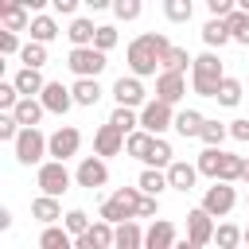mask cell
Here are the masks:
<instances>
[{"mask_svg": "<svg viewBox=\"0 0 249 249\" xmlns=\"http://www.w3.org/2000/svg\"><path fill=\"white\" fill-rule=\"evenodd\" d=\"M167 51H171V43H167L163 31H144V35H136V39L128 43V51H124L132 78H152L156 70H163Z\"/></svg>", "mask_w": 249, "mask_h": 249, "instance_id": "cell-1", "label": "cell"}, {"mask_svg": "<svg viewBox=\"0 0 249 249\" xmlns=\"http://www.w3.org/2000/svg\"><path fill=\"white\" fill-rule=\"evenodd\" d=\"M222 78H226V74H222V58H218L214 51H206V54L195 58V66H191V86H195L198 97H218Z\"/></svg>", "mask_w": 249, "mask_h": 249, "instance_id": "cell-2", "label": "cell"}, {"mask_svg": "<svg viewBox=\"0 0 249 249\" xmlns=\"http://www.w3.org/2000/svg\"><path fill=\"white\" fill-rule=\"evenodd\" d=\"M12 148H16V160H19L23 167H31V163L43 167V156H51V136H43L39 128H23Z\"/></svg>", "mask_w": 249, "mask_h": 249, "instance_id": "cell-3", "label": "cell"}, {"mask_svg": "<svg viewBox=\"0 0 249 249\" xmlns=\"http://www.w3.org/2000/svg\"><path fill=\"white\" fill-rule=\"evenodd\" d=\"M35 179H39V191H43L47 198H58V195L70 191V171H66V163H58V160H47Z\"/></svg>", "mask_w": 249, "mask_h": 249, "instance_id": "cell-4", "label": "cell"}, {"mask_svg": "<svg viewBox=\"0 0 249 249\" xmlns=\"http://www.w3.org/2000/svg\"><path fill=\"white\" fill-rule=\"evenodd\" d=\"M66 66H70L78 78H97L109 62H105V54H101L97 47H74L70 58H66Z\"/></svg>", "mask_w": 249, "mask_h": 249, "instance_id": "cell-5", "label": "cell"}, {"mask_svg": "<svg viewBox=\"0 0 249 249\" xmlns=\"http://www.w3.org/2000/svg\"><path fill=\"white\" fill-rule=\"evenodd\" d=\"M233 206H237V191H233V183H214V187H206V195H202V210H206L210 218H226Z\"/></svg>", "mask_w": 249, "mask_h": 249, "instance_id": "cell-6", "label": "cell"}, {"mask_svg": "<svg viewBox=\"0 0 249 249\" xmlns=\"http://www.w3.org/2000/svg\"><path fill=\"white\" fill-rule=\"evenodd\" d=\"M140 128H144L148 136H160V132L175 128V113H171V105H163V101H148V105L140 109Z\"/></svg>", "mask_w": 249, "mask_h": 249, "instance_id": "cell-7", "label": "cell"}, {"mask_svg": "<svg viewBox=\"0 0 249 249\" xmlns=\"http://www.w3.org/2000/svg\"><path fill=\"white\" fill-rule=\"evenodd\" d=\"M214 218L202 210V206H195V210H187V241L195 245V249H206L210 241H214Z\"/></svg>", "mask_w": 249, "mask_h": 249, "instance_id": "cell-8", "label": "cell"}, {"mask_svg": "<svg viewBox=\"0 0 249 249\" xmlns=\"http://www.w3.org/2000/svg\"><path fill=\"white\" fill-rule=\"evenodd\" d=\"M78 148H82V132L74 124H62V128L51 132V160L66 163L70 156H78Z\"/></svg>", "mask_w": 249, "mask_h": 249, "instance_id": "cell-9", "label": "cell"}, {"mask_svg": "<svg viewBox=\"0 0 249 249\" xmlns=\"http://www.w3.org/2000/svg\"><path fill=\"white\" fill-rule=\"evenodd\" d=\"M74 183L86 187V191L105 187V183H109V167H105V160H101V156H86V160L78 163V171H74Z\"/></svg>", "mask_w": 249, "mask_h": 249, "instance_id": "cell-10", "label": "cell"}, {"mask_svg": "<svg viewBox=\"0 0 249 249\" xmlns=\"http://www.w3.org/2000/svg\"><path fill=\"white\" fill-rule=\"evenodd\" d=\"M113 97H117L121 109H144V105H148V101H144V82L132 78V74H128V78L121 74V78L113 82Z\"/></svg>", "mask_w": 249, "mask_h": 249, "instance_id": "cell-11", "label": "cell"}, {"mask_svg": "<svg viewBox=\"0 0 249 249\" xmlns=\"http://www.w3.org/2000/svg\"><path fill=\"white\" fill-rule=\"evenodd\" d=\"M183 93H187V78L183 74H156V101H163V105H175V101H183Z\"/></svg>", "mask_w": 249, "mask_h": 249, "instance_id": "cell-12", "label": "cell"}, {"mask_svg": "<svg viewBox=\"0 0 249 249\" xmlns=\"http://www.w3.org/2000/svg\"><path fill=\"white\" fill-rule=\"evenodd\" d=\"M39 101H43V109L47 113H70V105H74V93H70V86H62V82H47V89L39 93Z\"/></svg>", "mask_w": 249, "mask_h": 249, "instance_id": "cell-13", "label": "cell"}, {"mask_svg": "<svg viewBox=\"0 0 249 249\" xmlns=\"http://www.w3.org/2000/svg\"><path fill=\"white\" fill-rule=\"evenodd\" d=\"M124 140H128V136H124V132H117V128L105 121V124L93 132V152H97L101 160H105V156H121V152H124Z\"/></svg>", "mask_w": 249, "mask_h": 249, "instance_id": "cell-14", "label": "cell"}, {"mask_svg": "<svg viewBox=\"0 0 249 249\" xmlns=\"http://www.w3.org/2000/svg\"><path fill=\"white\" fill-rule=\"evenodd\" d=\"M175 241H179V233H175V222H167V218H156L152 230L144 233V249H175Z\"/></svg>", "mask_w": 249, "mask_h": 249, "instance_id": "cell-15", "label": "cell"}, {"mask_svg": "<svg viewBox=\"0 0 249 249\" xmlns=\"http://www.w3.org/2000/svg\"><path fill=\"white\" fill-rule=\"evenodd\" d=\"M0 23H4V31H27L31 27V16H27V4L23 0H8V4H0Z\"/></svg>", "mask_w": 249, "mask_h": 249, "instance_id": "cell-16", "label": "cell"}, {"mask_svg": "<svg viewBox=\"0 0 249 249\" xmlns=\"http://www.w3.org/2000/svg\"><path fill=\"white\" fill-rule=\"evenodd\" d=\"M195 179H198V167L195 163H187V160H175L171 167H167V183L175 187V191H195Z\"/></svg>", "mask_w": 249, "mask_h": 249, "instance_id": "cell-17", "label": "cell"}, {"mask_svg": "<svg viewBox=\"0 0 249 249\" xmlns=\"http://www.w3.org/2000/svg\"><path fill=\"white\" fill-rule=\"evenodd\" d=\"M31 218H39L43 226H54V222H58V218H66V214H62V202H58V198L39 195V198H31Z\"/></svg>", "mask_w": 249, "mask_h": 249, "instance_id": "cell-18", "label": "cell"}, {"mask_svg": "<svg viewBox=\"0 0 249 249\" xmlns=\"http://www.w3.org/2000/svg\"><path fill=\"white\" fill-rule=\"evenodd\" d=\"M70 93H74V105H97L101 101V82L97 78H78L74 86H70Z\"/></svg>", "mask_w": 249, "mask_h": 249, "instance_id": "cell-19", "label": "cell"}, {"mask_svg": "<svg viewBox=\"0 0 249 249\" xmlns=\"http://www.w3.org/2000/svg\"><path fill=\"white\" fill-rule=\"evenodd\" d=\"M43 113H47V109H43V101H39V97H23V101L12 109V117L19 121V128H35Z\"/></svg>", "mask_w": 249, "mask_h": 249, "instance_id": "cell-20", "label": "cell"}, {"mask_svg": "<svg viewBox=\"0 0 249 249\" xmlns=\"http://www.w3.org/2000/svg\"><path fill=\"white\" fill-rule=\"evenodd\" d=\"M136 187H140V191H144L148 198H160V195H163V191H167L171 183H167V171L144 167V171H140V179H136Z\"/></svg>", "mask_w": 249, "mask_h": 249, "instance_id": "cell-21", "label": "cell"}, {"mask_svg": "<svg viewBox=\"0 0 249 249\" xmlns=\"http://www.w3.org/2000/svg\"><path fill=\"white\" fill-rule=\"evenodd\" d=\"M66 39L74 43V47H93V39H97V27H93V19H70V27H66Z\"/></svg>", "mask_w": 249, "mask_h": 249, "instance_id": "cell-22", "label": "cell"}, {"mask_svg": "<svg viewBox=\"0 0 249 249\" xmlns=\"http://www.w3.org/2000/svg\"><path fill=\"white\" fill-rule=\"evenodd\" d=\"M12 86L19 89V97H35V93H43V89H47L43 74H39V70H27V66H23V70L12 78Z\"/></svg>", "mask_w": 249, "mask_h": 249, "instance_id": "cell-23", "label": "cell"}, {"mask_svg": "<svg viewBox=\"0 0 249 249\" xmlns=\"http://www.w3.org/2000/svg\"><path fill=\"white\" fill-rule=\"evenodd\" d=\"M109 198H113V202L124 210V218L132 222V218H136V210H140V202H144V191H140V187H121V191H113Z\"/></svg>", "mask_w": 249, "mask_h": 249, "instance_id": "cell-24", "label": "cell"}, {"mask_svg": "<svg viewBox=\"0 0 249 249\" xmlns=\"http://www.w3.org/2000/svg\"><path fill=\"white\" fill-rule=\"evenodd\" d=\"M202 124H206V117H202L198 109L175 113V132H179V136H202Z\"/></svg>", "mask_w": 249, "mask_h": 249, "instance_id": "cell-25", "label": "cell"}, {"mask_svg": "<svg viewBox=\"0 0 249 249\" xmlns=\"http://www.w3.org/2000/svg\"><path fill=\"white\" fill-rule=\"evenodd\" d=\"M39 249H74V237L62 226H43L39 233Z\"/></svg>", "mask_w": 249, "mask_h": 249, "instance_id": "cell-26", "label": "cell"}, {"mask_svg": "<svg viewBox=\"0 0 249 249\" xmlns=\"http://www.w3.org/2000/svg\"><path fill=\"white\" fill-rule=\"evenodd\" d=\"M27 31H31V43H43V47H47V43L58 35V23H54L51 16H31V27H27Z\"/></svg>", "mask_w": 249, "mask_h": 249, "instance_id": "cell-27", "label": "cell"}, {"mask_svg": "<svg viewBox=\"0 0 249 249\" xmlns=\"http://www.w3.org/2000/svg\"><path fill=\"white\" fill-rule=\"evenodd\" d=\"M109 124H113L117 132H124V136H132V132L140 128V113H136V109H121V105H117V109L109 113Z\"/></svg>", "mask_w": 249, "mask_h": 249, "instance_id": "cell-28", "label": "cell"}, {"mask_svg": "<svg viewBox=\"0 0 249 249\" xmlns=\"http://www.w3.org/2000/svg\"><path fill=\"white\" fill-rule=\"evenodd\" d=\"M152 144H156V136H148L144 128H136V132L124 140V152H128L132 160H148V156H152Z\"/></svg>", "mask_w": 249, "mask_h": 249, "instance_id": "cell-29", "label": "cell"}, {"mask_svg": "<svg viewBox=\"0 0 249 249\" xmlns=\"http://www.w3.org/2000/svg\"><path fill=\"white\" fill-rule=\"evenodd\" d=\"M222 160H226V152L222 148H202V156H198V175H210L214 183H218V171H222Z\"/></svg>", "mask_w": 249, "mask_h": 249, "instance_id": "cell-30", "label": "cell"}, {"mask_svg": "<svg viewBox=\"0 0 249 249\" xmlns=\"http://www.w3.org/2000/svg\"><path fill=\"white\" fill-rule=\"evenodd\" d=\"M241 241H245V230H237L233 222H222L214 230V245L218 249H241Z\"/></svg>", "mask_w": 249, "mask_h": 249, "instance_id": "cell-31", "label": "cell"}, {"mask_svg": "<svg viewBox=\"0 0 249 249\" xmlns=\"http://www.w3.org/2000/svg\"><path fill=\"white\" fill-rule=\"evenodd\" d=\"M113 249H144V230L136 222H124L117 226V245Z\"/></svg>", "mask_w": 249, "mask_h": 249, "instance_id": "cell-32", "label": "cell"}, {"mask_svg": "<svg viewBox=\"0 0 249 249\" xmlns=\"http://www.w3.org/2000/svg\"><path fill=\"white\" fill-rule=\"evenodd\" d=\"M202 43L214 51V47H226L230 43V31H226V19H206L202 23Z\"/></svg>", "mask_w": 249, "mask_h": 249, "instance_id": "cell-33", "label": "cell"}, {"mask_svg": "<svg viewBox=\"0 0 249 249\" xmlns=\"http://www.w3.org/2000/svg\"><path fill=\"white\" fill-rule=\"evenodd\" d=\"M89 226H93V222H89V214H86V210H66V218H62V230H66L74 241H78V237H86V233H89Z\"/></svg>", "mask_w": 249, "mask_h": 249, "instance_id": "cell-34", "label": "cell"}, {"mask_svg": "<svg viewBox=\"0 0 249 249\" xmlns=\"http://www.w3.org/2000/svg\"><path fill=\"white\" fill-rule=\"evenodd\" d=\"M226 31H230V39L233 43H241V47H249V16L237 8L230 19H226Z\"/></svg>", "mask_w": 249, "mask_h": 249, "instance_id": "cell-35", "label": "cell"}, {"mask_svg": "<svg viewBox=\"0 0 249 249\" xmlns=\"http://www.w3.org/2000/svg\"><path fill=\"white\" fill-rule=\"evenodd\" d=\"M19 62H23L27 70H43V66H47V47H43V43H23Z\"/></svg>", "mask_w": 249, "mask_h": 249, "instance_id": "cell-36", "label": "cell"}, {"mask_svg": "<svg viewBox=\"0 0 249 249\" xmlns=\"http://www.w3.org/2000/svg\"><path fill=\"white\" fill-rule=\"evenodd\" d=\"M187 66H195V58L187 54V47H171L167 58H163V70H167V74H183ZM163 70H160V74H163Z\"/></svg>", "mask_w": 249, "mask_h": 249, "instance_id": "cell-37", "label": "cell"}, {"mask_svg": "<svg viewBox=\"0 0 249 249\" xmlns=\"http://www.w3.org/2000/svg\"><path fill=\"white\" fill-rule=\"evenodd\" d=\"M171 156H175V152H171V144H167V140H163V136H156V144H152V156H148V160H144V163H148V167H156V171H160V167H171V163H175V160H171Z\"/></svg>", "mask_w": 249, "mask_h": 249, "instance_id": "cell-38", "label": "cell"}, {"mask_svg": "<svg viewBox=\"0 0 249 249\" xmlns=\"http://www.w3.org/2000/svg\"><path fill=\"white\" fill-rule=\"evenodd\" d=\"M241 175H245V160H241V156H233V152H226L222 171H218V183H237Z\"/></svg>", "mask_w": 249, "mask_h": 249, "instance_id": "cell-39", "label": "cell"}, {"mask_svg": "<svg viewBox=\"0 0 249 249\" xmlns=\"http://www.w3.org/2000/svg\"><path fill=\"white\" fill-rule=\"evenodd\" d=\"M89 237H93L97 249H113V245H117V226H109V222L97 218V222L89 226Z\"/></svg>", "mask_w": 249, "mask_h": 249, "instance_id": "cell-40", "label": "cell"}, {"mask_svg": "<svg viewBox=\"0 0 249 249\" xmlns=\"http://www.w3.org/2000/svg\"><path fill=\"white\" fill-rule=\"evenodd\" d=\"M214 101H218V105H230V109H233V105L241 101V82L226 74V78H222V86H218V97H214Z\"/></svg>", "mask_w": 249, "mask_h": 249, "instance_id": "cell-41", "label": "cell"}, {"mask_svg": "<svg viewBox=\"0 0 249 249\" xmlns=\"http://www.w3.org/2000/svg\"><path fill=\"white\" fill-rule=\"evenodd\" d=\"M226 136H230V124H222V121H206L198 140H202L206 148H222V140H226Z\"/></svg>", "mask_w": 249, "mask_h": 249, "instance_id": "cell-42", "label": "cell"}, {"mask_svg": "<svg viewBox=\"0 0 249 249\" xmlns=\"http://www.w3.org/2000/svg\"><path fill=\"white\" fill-rule=\"evenodd\" d=\"M191 12H195V8H191V0H167V4H163V16H167L171 23H187V19H191Z\"/></svg>", "mask_w": 249, "mask_h": 249, "instance_id": "cell-43", "label": "cell"}, {"mask_svg": "<svg viewBox=\"0 0 249 249\" xmlns=\"http://www.w3.org/2000/svg\"><path fill=\"white\" fill-rule=\"evenodd\" d=\"M19 132H23V128H19V121H16L12 113H0V140L16 144V140H19Z\"/></svg>", "mask_w": 249, "mask_h": 249, "instance_id": "cell-44", "label": "cell"}, {"mask_svg": "<svg viewBox=\"0 0 249 249\" xmlns=\"http://www.w3.org/2000/svg\"><path fill=\"white\" fill-rule=\"evenodd\" d=\"M93 47H97L101 54H105V51H113V47H117V27L101 23V27H97V39H93Z\"/></svg>", "mask_w": 249, "mask_h": 249, "instance_id": "cell-45", "label": "cell"}, {"mask_svg": "<svg viewBox=\"0 0 249 249\" xmlns=\"http://www.w3.org/2000/svg\"><path fill=\"white\" fill-rule=\"evenodd\" d=\"M19 101H23V97H19V89H16L12 82H0V109H4V113H12Z\"/></svg>", "mask_w": 249, "mask_h": 249, "instance_id": "cell-46", "label": "cell"}, {"mask_svg": "<svg viewBox=\"0 0 249 249\" xmlns=\"http://www.w3.org/2000/svg\"><path fill=\"white\" fill-rule=\"evenodd\" d=\"M113 12H117V19H124V23H128V19H136V16H140V0H117V4H113Z\"/></svg>", "mask_w": 249, "mask_h": 249, "instance_id": "cell-47", "label": "cell"}, {"mask_svg": "<svg viewBox=\"0 0 249 249\" xmlns=\"http://www.w3.org/2000/svg\"><path fill=\"white\" fill-rule=\"evenodd\" d=\"M23 47H19V35H12V31H0V54H19Z\"/></svg>", "mask_w": 249, "mask_h": 249, "instance_id": "cell-48", "label": "cell"}, {"mask_svg": "<svg viewBox=\"0 0 249 249\" xmlns=\"http://www.w3.org/2000/svg\"><path fill=\"white\" fill-rule=\"evenodd\" d=\"M156 214H160V198H148V195H144V202H140L136 218H156Z\"/></svg>", "mask_w": 249, "mask_h": 249, "instance_id": "cell-49", "label": "cell"}, {"mask_svg": "<svg viewBox=\"0 0 249 249\" xmlns=\"http://www.w3.org/2000/svg\"><path fill=\"white\" fill-rule=\"evenodd\" d=\"M230 136L233 140H249V121L241 117V121H230Z\"/></svg>", "mask_w": 249, "mask_h": 249, "instance_id": "cell-50", "label": "cell"}, {"mask_svg": "<svg viewBox=\"0 0 249 249\" xmlns=\"http://www.w3.org/2000/svg\"><path fill=\"white\" fill-rule=\"evenodd\" d=\"M51 4H54L58 16H74V12H78V0H51Z\"/></svg>", "mask_w": 249, "mask_h": 249, "instance_id": "cell-51", "label": "cell"}, {"mask_svg": "<svg viewBox=\"0 0 249 249\" xmlns=\"http://www.w3.org/2000/svg\"><path fill=\"white\" fill-rule=\"evenodd\" d=\"M74 249H97V245H93V237L86 233V237H78V241H74Z\"/></svg>", "mask_w": 249, "mask_h": 249, "instance_id": "cell-52", "label": "cell"}, {"mask_svg": "<svg viewBox=\"0 0 249 249\" xmlns=\"http://www.w3.org/2000/svg\"><path fill=\"white\" fill-rule=\"evenodd\" d=\"M8 226H12V210L4 206V210H0V230H8Z\"/></svg>", "mask_w": 249, "mask_h": 249, "instance_id": "cell-53", "label": "cell"}, {"mask_svg": "<svg viewBox=\"0 0 249 249\" xmlns=\"http://www.w3.org/2000/svg\"><path fill=\"white\" fill-rule=\"evenodd\" d=\"M175 249H195V245H191V241L183 237V241H175Z\"/></svg>", "mask_w": 249, "mask_h": 249, "instance_id": "cell-54", "label": "cell"}, {"mask_svg": "<svg viewBox=\"0 0 249 249\" xmlns=\"http://www.w3.org/2000/svg\"><path fill=\"white\" fill-rule=\"evenodd\" d=\"M241 183H249V160H245V175H241Z\"/></svg>", "mask_w": 249, "mask_h": 249, "instance_id": "cell-55", "label": "cell"}, {"mask_svg": "<svg viewBox=\"0 0 249 249\" xmlns=\"http://www.w3.org/2000/svg\"><path fill=\"white\" fill-rule=\"evenodd\" d=\"M245 249H249V230H245Z\"/></svg>", "mask_w": 249, "mask_h": 249, "instance_id": "cell-56", "label": "cell"}, {"mask_svg": "<svg viewBox=\"0 0 249 249\" xmlns=\"http://www.w3.org/2000/svg\"><path fill=\"white\" fill-rule=\"evenodd\" d=\"M245 202H249V198H245Z\"/></svg>", "mask_w": 249, "mask_h": 249, "instance_id": "cell-57", "label": "cell"}]
</instances>
